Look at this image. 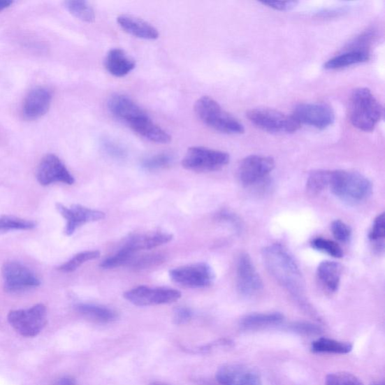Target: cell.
<instances>
[{"label": "cell", "instance_id": "obj_1", "mask_svg": "<svg viewBox=\"0 0 385 385\" xmlns=\"http://www.w3.org/2000/svg\"><path fill=\"white\" fill-rule=\"evenodd\" d=\"M262 258L273 277L294 297L301 298L304 291L302 273L288 250L281 245L273 244L263 249Z\"/></svg>", "mask_w": 385, "mask_h": 385}, {"label": "cell", "instance_id": "obj_2", "mask_svg": "<svg viewBox=\"0 0 385 385\" xmlns=\"http://www.w3.org/2000/svg\"><path fill=\"white\" fill-rule=\"evenodd\" d=\"M383 115V106L370 89H355L349 100V119L354 127L364 132H371Z\"/></svg>", "mask_w": 385, "mask_h": 385}, {"label": "cell", "instance_id": "obj_3", "mask_svg": "<svg viewBox=\"0 0 385 385\" xmlns=\"http://www.w3.org/2000/svg\"><path fill=\"white\" fill-rule=\"evenodd\" d=\"M332 193L349 204H358L371 195V182L362 174L347 170L330 171V184Z\"/></svg>", "mask_w": 385, "mask_h": 385}, {"label": "cell", "instance_id": "obj_4", "mask_svg": "<svg viewBox=\"0 0 385 385\" xmlns=\"http://www.w3.org/2000/svg\"><path fill=\"white\" fill-rule=\"evenodd\" d=\"M194 111L205 125L216 131L233 135L245 132L243 124L210 96L201 97L195 103Z\"/></svg>", "mask_w": 385, "mask_h": 385}, {"label": "cell", "instance_id": "obj_5", "mask_svg": "<svg viewBox=\"0 0 385 385\" xmlns=\"http://www.w3.org/2000/svg\"><path fill=\"white\" fill-rule=\"evenodd\" d=\"M247 117L259 129L270 133H292L301 127L292 115L272 108H254L247 113Z\"/></svg>", "mask_w": 385, "mask_h": 385}, {"label": "cell", "instance_id": "obj_6", "mask_svg": "<svg viewBox=\"0 0 385 385\" xmlns=\"http://www.w3.org/2000/svg\"><path fill=\"white\" fill-rule=\"evenodd\" d=\"M230 162L228 153L194 146L187 150L182 164L184 169L196 173L218 171Z\"/></svg>", "mask_w": 385, "mask_h": 385}, {"label": "cell", "instance_id": "obj_7", "mask_svg": "<svg viewBox=\"0 0 385 385\" xmlns=\"http://www.w3.org/2000/svg\"><path fill=\"white\" fill-rule=\"evenodd\" d=\"M8 321L12 327L25 337H34L45 327L47 309L37 304L27 310H17L8 313Z\"/></svg>", "mask_w": 385, "mask_h": 385}, {"label": "cell", "instance_id": "obj_8", "mask_svg": "<svg viewBox=\"0 0 385 385\" xmlns=\"http://www.w3.org/2000/svg\"><path fill=\"white\" fill-rule=\"evenodd\" d=\"M170 277L175 284L189 289L208 287L215 281V273L205 263L180 266L170 271Z\"/></svg>", "mask_w": 385, "mask_h": 385}, {"label": "cell", "instance_id": "obj_9", "mask_svg": "<svg viewBox=\"0 0 385 385\" xmlns=\"http://www.w3.org/2000/svg\"><path fill=\"white\" fill-rule=\"evenodd\" d=\"M182 297L180 291L165 288H151L141 285L127 291L124 298L137 307H151L170 304L179 300Z\"/></svg>", "mask_w": 385, "mask_h": 385}, {"label": "cell", "instance_id": "obj_10", "mask_svg": "<svg viewBox=\"0 0 385 385\" xmlns=\"http://www.w3.org/2000/svg\"><path fill=\"white\" fill-rule=\"evenodd\" d=\"M4 289L9 293L22 292L38 287L41 281L31 270L17 261H7L2 268Z\"/></svg>", "mask_w": 385, "mask_h": 385}, {"label": "cell", "instance_id": "obj_11", "mask_svg": "<svg viewBox=\"0 0 385 385\" xmlns=\"http://www.w3.org/2000/svg\"><path fill=\"white\" fill-rule=\"evenodd\" d=\"M292 116L298 123L324 130L335 121V113L328 104L300 103L295 107Z\"/></svg>", "mask_w": 385, "mask_h": 385}, {"label": "cell", "instance_id": "obj_12", "mask_svg": "<svg viewBox=\"0 0 385 385\" xmlns=\"http://www.w3.org/2000/svg\"><path fill=\"white\" fill-rule=\"evenodd\" d=\"M275 161L270 157L251 155L244 158L239 166L238 175L242 184L251 186L261 182L273 170Z\"/></svg>", "mask_w": 385, "mask_h": 385}, {"label": "cell", "instance_id": "obj_13", "mask_svg": "<svg viewBox=\"0 0 385 385\" xmlns=\"http://www.w3.org/2000/svg\"><path fill=\"white\" fill-rule=\"evenodd\" d=\"M36 179L43 186L57 182L71 185L75 182L74 177L60 158L55 154H48L43 158L37 167Z\"/></svg>", "mask_w": 385, "mask_h": 385}, {"label": "cell", "instance_id": "obj_14", "mask_svg": "<svg viewBox=\"0 0 385 385\" xmlns=\"http://www.w3.org/2000/svg\"><path fill=\"white\" fill-rule=\"evenodd\" d=\"M56 209L66 220L64 233L66 235H73L80 226L105 219L104 212L87 208L81 205L75 204L71 207L61 203L56 204Z\"/></svg>", "mask_w": 385, "mask_h": 385}, {"label": "cell", "instance_id": "obj_15", "mask_svg": "<svg viewBox=\"0 0 385 385\" xmlns=\"http://www.w3.org/2000/svg\"><path fill=\"white\" fill-rule=\"evenodd\" d=\"M236 273L237 288L245 297H252L262 291V279L249 254L240 255Z\"/></svg>", "mask_w": 385, "mask_h": 385}, {"label": "cell", "instance_id": "obj_16", "mask_svg": "<svg viewBox=\"0 0 385 385\" xmlns=\"http://www.w3.org/2000/svg\"><path fill=\"white\" fill-rule=\"evenodd\" d=\"M221 385H263L261 375L242 364H226L216 372Z\"/></svg>", "mask_w": 385, "mask_h": 385}, {"label": "cell", "instance_id": "obj_17", "mask_svg": "<svg viewBox=\"0 0 385 385\" xmlns=\"http://www.w3.org/2000/svg\"><path fill=\"white\" fill-rule=\"evenodd\" d=\"M52 95L50 91L43 87L33 89L27 95L22 108L25 119L34 121L45 115L50 108Z\"/></svg>", "mask_w": 385, "mask_h": 385}, {"label": "cell", "instance_id": "obj_18", "mask_svg": "<svg viewBox=\"0 0 385 385\" xmlns=\"http://www.w3.org/2000/svg\"><path fill=\"white\" fill-rule=\"evenodd\" d=\"M108 108L118 120L123 121L128 125L147 115L131 97L121 94L110 96L108 101Z\"/></svg>", "mask_w": 385, "mask_h": 385}, {"label": "cell", "instance_id": "obj_19", "mask_svg": "<svg viewBox=\"0 0 385 385\" xmlns=\"http://www.w3.org/2000/svg\"><path fill=\"white\" fill-rule=\"evenodd\" d=\"M173 240V235L161 231L136 233L129 236L124 244L125 248L134 253L142 250H151Z\"/></svg>", "mask_w": 385, "mask_h": 385}, {"label": "cell", "instance_id": "obj_20", "mask_svg": "<svg viewBox=\"0 0 385 385\" xmlns=\"http://www.w3.org/2000/svg\"><path fill=\"white\" fill-rule=\"evenodd\" d=\"M118 24L124 31L135 37L154 41L159 37V32L151 24L132 15H123L117 18Z\"/></svg>", "mask_w": 385, "mask_h": 385}, {"label": "cell", "instance_id": "obj_21", "mask_svg": "<svg viewBox=\"0 0 385 385\" xmlns=\"http://www.w3.org/2000/svg\"><path fill=\"white\" fill-rule=\"evenodd\" d=\"M131 129L144 139L158 144H167L172 138L159 126L155 124L149 115H146L130 124Z\"/></svg>", "mask_w": 385, "mask_h": 385}, {"label": "cell", "instance_id": "obj_22", "mask_svg": "<svg viewBox=\"0 0 385 385\" xmlns=\"http://www.w3.org/2000/svg\"><path fill=\"white\" fill-rule=\"evenodd\" d=\"M105 66L111 75L122 78L134 70L136 62L122 49L113 48L106 55Z\"/></svg>", "mask_w": 385, "mask_h": 385}, {"label": "cell", "instance_id": "obj_23", "mask_svg": "<svg viewBox=\"0 0 385 385\" xmlns=\"http://www.w3.org/2000/svg\"><path fill=\"white\" fill-rule=\"evenodd\" d=\"M342 273V266L334 261H324L317 269V277L323 288L335 293L339 289Z\"/></svg>", "mask_w": 385, "mask_h": 385}, {"label": "cell", "instance_id": "obj_24", "mask_svg": "<svg viewBox=\"0 0 385 385\" xmlns=\"http://www.w3.org/2000/svg\"><path fill=\"white\" fill-rule=\"evenodd\" d=\"M370 55L366 49L355 48L330 59L324 65L325 70L335 71L340 68L367 62Z\"/></svg>", "mask_w": 385, "mask_h": 385}, {"label": "cell", "instance_id": "obj_25", "mask_svg": "<svg viewBox=\"0 0 385 385\" xmlns=\"http://www.w3.org/2000/svg\"><path fill=\"white\" fill-rule=\"evenodd\" d=\"M284 316L279 312L253 313L246 315L240 322L242 329L256 330L281 324Z\"/></svg>", "mask_w": 385, "mask_h": 385}, {"label": "cell", "instance_id": "obj_26", "mask_svg": "<svg viewBox=\"0 0 385 385\" xmlns=\"http://www.w3.org/2000/svg\"><path fill=\"white\" fill-rule=\"evenodd\" d=\"M76 310L87 319L100 323L112 322L117 318L114 310L103 305L80 303L76 305Z\"/></svg>", "mask_w": 385, "mask_h": 385}, {"label": "cell", "instance_id": "obj_27", "mask_svg": "<svg viewBox=\"0 0 385 385\" xmlns=\"http://www.w3.org/2000/svg\"><path fill=\"white\" fill-rule=\"evenodd\" d=\"M353 349L349 342H344L329 338H319L312 343L311 350L314 353L335 354H349Z\"/></svg>", "mask_w": 385, "mask_h": 385}, {"label": "cell", "instance_id": "obj_28", "mask_svg": "<svg viewBox=\"0 0 385 385\" xmlns=\"http://www.w3.org/2000/svg\"><path fill=\"white\" fill-rule=\"evenodd\" d=\"M66 8L74 17L86 23H92L95 20V13L92 6L81 0H70L64 3Z\"/></svg>", "mask_w": 385, "mask_h": 385}, {"label": "cell", "instance_id": "obj_29", "mask_svg": "<svg viewBox=\"0 0 385 385\" xmlns=\"http://www.w3.org/2000/svg\"><path fill=\"white\" fill-rule=\"evenodd\" d=\"M385 237L384 214L379 215L375 219L369 233V240L372 248L378 253L384 252Z\"/></svg>", "mask_w": 385, "mask_h": 385}, {"label": "cell", "instance_id": "obj_30", "mask_svg": "<svg viewBox=\"0 0 385 385\" xmlns=\"http://www.w3.org/2000/svg\"><path fill=\"white\" fill-rule=\"evenodd\" d=\"M101 254V252L99 251H86L78 253L70 261L59 266L58 270L64 273L74 272L86 262L98 259Z\"/></svg>", "mask_w": 385, "mask_h": 385}, {"label": "cell", "instance_id": "obj_31", "mask_svg": "<svg viewBox=\"0 0 385 385\" xmlns=\"http://www.w3.org/2000/svg\"><path fill=\"white\" fill-rule=\"evenodd\" d=\"M330 170H318L310 174L307 182V189L310 194H320L330 184Z\"/></svg>", "mask_w": 385, "mask_h": 385}, {"label": "cell", "instance_id": "obj_32", "mask_svg": "<svg viewBox=\"0 0 385 385\" xmlns=\"http://www.w3.org/2000/svg\"><path fill=\"white\" fill-rule=\"evenodd\" d=\"M134 252L122 246L120 250L104 260L101 266L106 270L120 268L122 266L130 264L134 258Z\"/></svg>", "mask_w": 385, "mask_h": 385}, {"label": "cell", "instance_id": "obj_33", "mask_svg": "<svg viewBox=\"0 0 385 385\" xmlns=\"http://www.w3.org/2000/svg\"><path fill=\"white\" fill-rule=\"evenodd\" d=\"M35 226V223L31 221L11 216L0 217V231H29L34 229Z\"/></svg>", "mask_w": 385, "mask_h": 385}, {"label": "cell", "instance_id": "obj_34", "mask_svg": "<svg viewBox=\"0 0 385 385\" xmlns=\"http://www.w3.org/2000/svg\"><path fill=\"white\" fill-rule=\"evenodd\" d=\"M311 245L314 249L327 254L333 258L341 259L343 256V251L337 242L322 237L312 240Z\"/></svg>", "mask_w": 385, "mask_h": 385}, {"label": "cell", "instance_id": "obj_35", "mask_svg": "<svg viewBox=\"0 0 385 385\" xmlns=\"http://www.w3.org/2000/svg\"><path fill=\"white\" fill-rule=\"evenodd\" d=\"M324 385H364L354 375L349 372H334L326 377Z\"/></svg>", "mask_w": 385, "mask_h": 385}, {"label": "cell", "instance_id": "obj_36", "mask_svg": "<svg viewBox=\"0 0 385 385\" xmlns=\"http://www.w3.org/2000/svg\"><path fill=\"white\" fill-rule=\"evenodd\" d=\"M173 162V157L169 154H159L147 158L143 163V166L147 170H158L169 167Z\"/></svg>", "mask_w": 385, "mask_h": 385}, {"label": "cell", "instance_id": "obj_37", "mask_svg": "<svg viewBox=\"0 0 385 385\" xmlns=\"http://www.w3.org/2000/svg\"><path fill=\"white\" fill-rule=\"evenodd\" d=\"M331 231L335 239L342 243H347L351 238V230L344 222L337 220L331 224Z\"/></svg>", "mask_w": 385, "mask_h": 385}, {"label": "cell", "instance_id": "obj_38", "mask_svg": "<svg viewBox=\"0 0 385 385\" xmlns=\"http://www.w3.org/2000/svg\"><path fill=\"white\" fill-rule=\"evenodd\" d=\"M163 261L161 255H145L140 259L132 261V265L135 269H146L150 266L159 264Z\"/></svg>", "mask_w": 385, "mask_h": 385}, {"label": "cell", "instance_id": "obj_39", "mask_svg": "<svg viewBox=\"0 0 385 385\" xmlns=\"http://www.w3.org/2000/svg\"><path fill=\"white\" fill-rule=\"evenodd\" d=\"M193 317L192 311L186 307L177 308L174 312L173 321L177 325L189 323Z\"/></svg>", "mask_w": 385, "mask_h": 385}, {"label": "cell", "instance_id": "obj_40", "mask_svg": "<svg viewBox=\"0 0 385 385\" xmlns=\"http://www.w3.org/2000/svg\"><path fill=\"white\" fill-rule=\"evenodd\" d=\"M291 329L295 332L303 334H317L320 332V328L317 326L304 322L293 324Z\"/></svg>", "mask_w": 385, "mask_h": 385}, {"label": "cell", "instance_id": "obj_41", "mask_svg": "<svg viewBox=\"0 0 385 385\" xmlns=\"http://www.w3.org/2000/svg\"><path fill=\"white\" fill-rule=\"evenodd\" d=\"M262 3L275 10H279V11H288V10L293 8L298 4L295 1H269L263 2Z\"/></svg>", "mask_w": 385, "mask_h": 385}, {"label": "cell", "instance_id": "obj_42", "mask_svg": "<svg viewBox=\"0 0 385 385\" xmlns=\"http://www.w3.org/2000/svg\"><path fill=\"white\" fill-rule=\"evenodd\" d=\"M55 385H76V381L71 377H65L57 381Z\"/></svg>", "mask_w": 385, "mask_h": 385}, {"label": "cell", "instance_id": "obj_43", "mask_svg": "<svg viewBox=\"0 0 385 385\" xmlns=\"http://www.w3.org/2000/svg\"><path fill=\"white\" fill-rule=\"evenodd\" d=\"M13 3L11 0H0V12L7 8Z\"/></svg>", "mask_w": 385, "mask_h": 385}, {"label": "cell", "instance_id": "obj_44", "mask_svg": "<svg viewBox=\"0 0 385 385\" xmlns=\"http://www.w3.org/2000/svg\"><path fill=\"white\" fill-rule=\"evenodd\" d=\"M150 385H170V384H165V383H161V382H154Z\"/></svg>", "mask_w": 385, "mask_h": 385}, {"label": "cell", "instance_id": "obj_45", "mask_svg": "<svg viewBox=\"0 0 385 385\" xmlns=\"http://www.w3.org/2000/svg\"><path fill=\"white\" fill-rule=\"evenodd\" d=\"M371 385H384V383L383 382H374Z\"/></svg>", "mask_w": 385, "mask_h": 385}]
</instances>
